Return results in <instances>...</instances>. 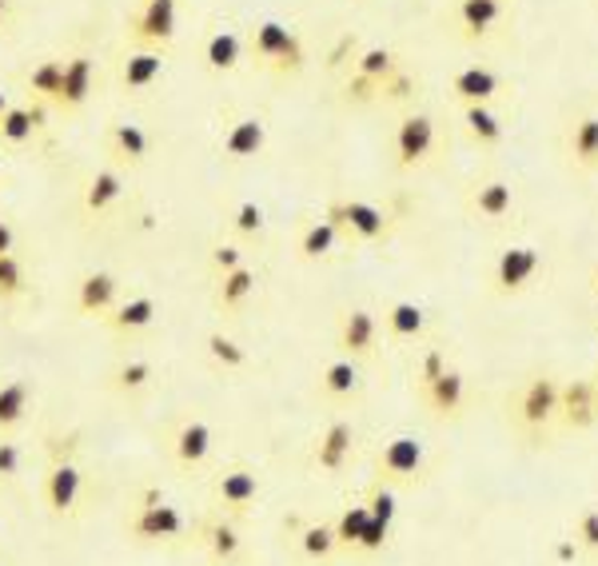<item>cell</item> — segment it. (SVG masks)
Wrapping results in <instances>:
<instances>
[{
    "label": "cell",
    "instance_id": "6da1fadb",
    "mask_svg": "<svg viewBox=\"0 0 598 566\" xmlns=\"http://www.w3.org/2000/svg\"><path fill=\"white\" fill-rule=\"evenodd\" d=\"M559 387L562 383L555 375H531V380L519 387V391L507 399V415H511V427L526 439H543V435L555 427L559 419Z\"/></svg>",
    "mask_w": 598,
    "mask_h": 566
},
{
    "label": "cell",
    "instance_id": "7a4b0ae2",
    "mask_svg": "<svg viewBox=\"0 0 598 566\" xmlns=\"http://www.w3.org/2000/svg\"><path fill=\"white\" fill-rule=\"evenodd\" d=\"M124 535L136 546H160V542H180L188 535V518L180 506H171L160 499V491H148L140 503L132 506V515L124 518Z\"/></svg>",
    "mask_w": 598,
    "mask_h": 566
},
{
    "label": "cell",
    "instance_id": "3957f363",
    "mask_svg": "<svg viewBox=\"0 0 598 566\" xmlns=\"http://www.w3.org/2000/svg\"><path fill=\"white\" fill-rule=\"evenodd\" d=\"M252 56L276 76L304 73L307 64L304 40L295 37L288 25H280V21H259V25L252 28Z\"/></svg>",
    "mask_w": 598,
    "mask_h": 566
},
{
    "label": "cell",
    "instance_id": "277c9868",
    "mask_svg": "<svg viewBox=\"0 0 598 566\" xmlns=\"http://www.w3.org/2000/svg\"><path fill=\"white\" fill-rule=\"evenodd\" d=\"M428 475V447L416 435H391L376 455V479L387 487H416Z\"/></svg>",
    "mask_w": 598,
    "mask_h": 566
},
{
    "label": "cell",
    "instance_id": "5b68a950",
    "mask_svg": "<svg viewBox=\"0 0 598 566\" xmlns=\"http://www.w3.org/2000/svg\"><path fill=\"white\" fill-rule=\"evenodd\" d=\"M323 220L335 223L340 235H347L355 244H383L391 235V216L367 200H331Z\"/></svg>",
    "mask_w": 598,
    "mask_h": 566
},
{
    "label": "cell",
    "instance_id": "8992f818",
    "mask_svg": "<svg viewBox=\"0 0 598 566\" xmlns=\"http://www.w3.org/2000/svg\"><path fill=\"white\" fill-rule=\"evenodd\" d=\"M538 268H543V252L531 244H511L502 247L499 259H495V271H491V292L499 299L523 296L526 287L538 280Z\"/></svg>",
    "mask_w": 598,
    "mask_h": 566
},
{
    "label": "cell",
    "instance_id": "52a82bcc",
    "mask_svg": "<svg viewBox=\"0 0 598 566\" xmlns=\"http://www.w3.org/2000/svg\"><path fill=\"white\" fill-rule=\"evenodd\" d=\"M212 503H216V511L220 515H247L252 506L259 503V494H264V483H259V475L252 467H244V463H232V467H220L216 471V479H212Z\"/></svg>",
    "mask_w": 598,
    "mask_h": 566
},
{
    "label": "cell",
    "instance_id": "ba28073f",
    "mask_svg": "<svg viewBox=\"0 0 598 566\" xmlns=\"http://www.w3.org/2000/svg\"><path fill=\"white\" fill-rule=\"evenodd\" d=\"M80 494H85V471L76 467V459H52L49 471H44V483H40L44 511L52 518H73L76 506H80Z\"/></svg>",
    "mask_w": 598,
    "mask_h": 566
},
{
    "label": "cell",
    "instance_id": "9c48e42d",
    "mask_svg": "<svg viewBox=\"0 0 598 566\" xmlns=\"http://www.w3.org/2000/svg\"><path fill=\"white\" fill-rule=\"evenodd\" d=\"M391 149H395V168H404V172L428 164V156L435 152V120H431L428 112L404 116L399 128H395V144Z\"/></svg>",
    "mask_w": 598,
    "mask_h": 566
},
{
    "label": "cell",
    "instance_id": "30bf717a",
    "mask_svg": "<svg viewBox=\"0 0 598 566\" xmlns=\"http://www.w3.org/2000/svg\"><path fill=\"white\" fill-rule=\"evenodd\" d=\"M335 347L355 363H371L379 356V320L367 308H347L335 327Z\"/></svg>",
    "mask_w": 598,
    "mask_h": 566
},
{
    "label": "cell",
    "instance_id": "8fae6325",
    "mask_svg": "<svg viewBox=\"0 0 598 566\" xmlns=\"http://www.w3.org/2000/svg\"><path fill=\"white\" fill-rule=\"evenodd\" d=\"M559 423L567 435H583L598 423V399L590 380H567L559 387Z\"/></svg>",
    "mask_w": 598,
    "mask_h": 566
},
{
    "label": "cell",
    "instance_id": "7c38bea8",
    "mask_svg": "<svg viewBox=\"0 0 598 566\" xmlns=\"http://www.w3.org/2000/svg\"><path fill=\"white\" fill-rule=\"evenodd\" d=\"M212 443H216V432H212L208 419L188 415L176 423V432H171V439H168V451L183 471H195L208 463Z\"/></svg>",
    "mask_w": 598,
    "mask_h": 566
},
{
    "label": "cell",
    "instance_id": "4fadbf2b",
    "mask_svg": "<svg viewBox=\"0 0 598 566\" xmlns=\"http://www.w3.org/2000/svg\"><path fill=\"white\" fill-rule=\"evenodd\" d=\"M355 439H359V432H355L352 419H331L311 447V467L323 471V475H340L355 451Z\"/></svg>",
    "mask_w": 598,
    "mask_h": 566
},
{
    "label": "cell",
    "instance_id": "5bb4252c",
    "mask_svg": "<svg viewBox=\"0 0 598 566\" xmlns=\"http://www.w3.org/2000/svg\"><path fill=\"white\" fill-rule=\"evenodd\" d=\"M419 403L428 407L431 419H440V423H459L467 407V375L459 368H447L440 380L419 391Z\"/></svg>",
    "mask_w": 598,
    "mask_h": 566
},
{
    "label": "cell",
    "instance_id": "9a60e30c",
    "mask_svg": "<svg viewBox=\"0 0 598 566\" xmlns=\"http://www.w3.org/2000/svg\"><path fill=\"white\" fill-rule=\"evenodd\" d=\"M176 37V0H144L132 21V40L144 49H164Z\"/></svg>",
    "mask_w": 598,
    "mask_h": 566
},
{
    "label": "cell",
    "instance_id": "2e32d148",
    "mask_svg": "<svg viewBox=\"0 0 598 566\" xmlns=\"http://www.w3.org/2000/svg\"><path fill=\"white\" fill-rule=\"evenodd\" d=\"M120 304V280L112 271H88L76 283V311L85 320H104Z\"/></svg>",
    "mask_w": 598,
    "mask_h": 566
},
{
    "label": "cell",
    "instance_id": "e0dca14e",
    "mask_svg": "<svg viewBox=\"0 0 598 566\" xmlns=\"http://www.w3.org/2000/svg\"><path fill=\"white\" fill-rule=\"evenodd\" d=\"M200 542H204L212 566H232L240 563V554H244V530H240V523H236L232 515L208 518V523L200 527Z\"/></svg>",
    "mask_w": 598,
    "mask_h": 566
},
{
    "label": "cell",
    "instance_id": "ac0fdd59",
    "mask_svg": "<svg viewBox=\"0 0 598 566\" xmlns=\"http://www.w3.org/2000/svg\"><path fill=\"white\" fill-rule=\"evenodd\" d=\"M92 61H88L85 52H76L64 61V76H61V88H56V97H52V108L61 112H80L92 97Z\"/></svg>",
    "mask_w": 598,
    "mask_h": 566
},
{
    "label": "cell",
    "instance_id": "d6986e66",
    "mask_svg": "<svg viewBox=\"0 0 598 566\" xmlns=\"http://www.w3.org/2000/svg\"><path fill=\"white\" fill-rule=\"evenodd\" d=\"M467 211L475 220H487V223H499L507 220L514 211V188L507 180H479L467 196Z\"/></svg>",
    "mask_w": 598,
    "mask_h": 566
},
{
    "label": "cell",
    "instance_id": "ffe728a7",
    "mask_svg": "<svg viewBox=\"0 0 598 566\" xmlns=\"http://www.w3.org/2000/svg\"><path fill=\"white\" fill-rule=\"evenodd\" d=\"M507 4L502 0H459L455 4V25L463 40H483L499 28Z\"/></svg>",
    "mask_w": 598,
    "mask_h": 566
},
{
    "label": "cell",
    "instance_id": "44dd1931",
    "mask_svg": "<svg viewBox=\"0 0 598 566\" xmlns=\"http://www.w3.org/2000/svg\"><path fill=\"white\" fill-rule=\"evenodd\" d=\"M319 395L328 403H352L364 395V375H359V363L355 359H331L328 368L319 371Z\"/></svg>",
    "mask_w": 598,
    "mask_h": 566
},
{
    "label": "cell",
    "instance_id": "7402d4cb",
    "mask_svg": "<svg viewBox=\"0 0 598 566\" xmlns=\"http://www.w3.org/2000/svg\"><path fill=\"white\" fill-rule=\"evenodd\" d=\"M156 316H160L156 299L152 296H132V299H124V304H116V308L104 316V327H109L112 335L128 339V335L148 332V327L156 323Z\"/></svg>",
    "mask_w": 598,
    "mask_h": 566
},
{
    "label": "cell",
    "instance_id": "603a6c76",
    "mask_svg": "<svg viewBox=\"0 0 598 566\" xmlns=\"http://www.w3.org/2000/svg\"><path fill=\"white\" fill-rule=\"evenodd\" d=\"M502 92V76L491 73V68H483V64H471V68H459V73L451 76V97L459 100V104H491V100Z\"/></svg>",
    "mask_w": 598,
    "mask_h": 566
},
{
    "label": "cell",
    "instance_id": "cb8c5ba5",
    "mask_svg": "<svg viewBox=\"0 0 598 566\" xmlns=\"http://www.w3.org/2000/svg\"><path fill=\"white\" fill-rule=\"evenodd\" d=\"M268 144V124L259 120V116H244V120H232L228 124V132L220 140V152L228 160H252L259 156Z\"/></svg>",
    "mask_w": 598,
    "mask_h": 566
},
{
    "label": "cell",
    "instance_id": "d4e9b609",
    "mask_svg": "<svg viewBox=\"0 0 598 566\" xmlns=\"http://www.w3.org/2000/svg\"><path fill=\"white\" fill-rule=\"evenodd\" d=\"M152 380H156V363L144 356H128L109 371L104 387L112 395H120V399H136V395H144L152 387Z\"/></svg>",
    "mask_w": 598,
    "mask_h": 566
},
{
    "label": "cell",
    "instance_id": "484cf974",
    "mask_svg": "<svg viewBox=\"0 0 598 566\" xmlns=\"http://www.w3.org/2000/svg\"><path fill=\"white\" fill-rule=\"evenodd\" d=\"M164 76V52L160 49H140V52H128L120 64V85L124 92H144L152 88Z\"/></svg>",
    "mask_w": 598,
    "mask_h": 566
},
{
    "label": "cell",
    "instance_id": "4316f807",
    "mask_svg": "<svg viewBox=\"0 0 598 566\" xmlns=\"http://www.w3.org/2000/svg\"><path fill=\"white\" fill-rule=\"evenodd\" d=\"M567 152H571V160L578 172H598V116L595 112H583V116L571 124Z\"/></svg>",
    "mask_w": 598,
    "mask_h": 566
},
{
    "label": "cell",
    "instance_id": "83f0119b",
    "mask_svg": "<svg viewBox=\"0 0 598 566\" xmlns=\"http://www.w3.org/2000/svg\"><path fill=\"white\" fill-rule=\"evenodd\" d=\"M383 332L391 335V339H419V335L428 332V311L419 308L416 299H395V304H387L383 308Z\"/></svg>",
    "mask_w": 598,
    "mask_h": 566
},
{
    "label": "cell",
    "instance_id": "f1b7e54d",
    "mask_svg": "<svg viewBox=\"0 0 598 566\" xmlns=\"http://www.w3.org/2000/svg\"><path fill=\"white\" fill-rule=\"evenodd\" d=\"M463 132L471 136V144H479V149H499L502 136H507V124H502V116L491 104H467Z\"/></svg>",
    "mask_w": 598,
    "mask_h": 566
},
{
    "label": "cell",
    "instance_id": "f546056e",
    "mask_svg": "<svg viewBox=\"0 0 598 566\" xmlns=\"http://www.w3.org/2000/svg\"><path fill=\"white\" fill-rule=\"evenodd\" d=\"M256 268H247V263H240V268L224 271L220 283H216V308L220 311H240L247 304V299L256 296Z\"/></svg>",
    "mask_w": 598,
    "mask_h": 566
},
{
    "label": "cell",
    "instance_id": "4dcf8cb0",
    "mask_svg": "<svg viewBox=\"0 0 598 566\" xmlns=\"http://www.w3.org/2000/svg\"><path fill=\"white\" fill-rule=\"evenodd\" d=\"M28 407H33V387L25 380L0 383V435H13L28 419Z\"/></svg>",
    "mask_w": 598,
    "mask_h": 566
},
{
    "label": "cell",
    "instance_id": "1f68e13d",
    "mask_svg": "<svg viewBox=\"0 0 598 566\" xmlns=\"http://www.w3.org/2000/svg\"><path fill=\"white\" fill-rule=\"evenodd\" d=\"M120 196H124L120 172H116V168H100V172L88 176L85 184V211L88 216H100V211H109Z\"/></svg>",
    "mask_w": 598,
    "mask_h": 566
},
{
    "label": "cell",
    "instance_id": "d6a6232c",
    "mask_svg": "<svg viewBox=\"0 0 598 566\" xmlns=\"http://www.w3.org/2000/svg\"><path fill=\"white\" fill-rule=\"evenodd\" d=\"M109 149L116 160L132 164V168H140V164L148 160V132L140 128V124H112L109 132Z\"/></svg>",
    "mask_w": 598,
    "mask_h": 566
},
{
    "label": "cell",
    "instance_id": "836d02e7",
    "mask_svg": "<svg viewBox=\"0 0 598 566\" xmlns=\"http://www.w3.org/2000/svg\"><path fill=\"white\" fill-rule=\"evenodd\" d=\"M37 128H44V104H33V108H9L4 116H0V144H28Z\"/></svg>",
    "mask_w": 598,
    "mask_h": 566
},
{
    "label": "cell",
    "instance_id": "e575fe53",
    "mask_svg": "<svg viewBox=\"0 0 598 566\" xmlns=\"http://www.w3.org/2000/svg\"><path fill=\"white\" fill-rule=\"evenodd\" d=\"M335 244H340V228H335L331 220H316V223H307L304 232H300V244H295V252H300V259L316 263V259H328L331 252H335Z\"/></svg>",
    "mask_w": 598,
    "mask_h": 566
},
{
    "label": "cell",
    "instance_id": "d590c367",
    "mask_svg": "<svg viewBox=\"0 0 598 566\" xmlns=\"http://www.w3.org/2000/svg\"><path fill=\"white\" fill-rule=\"evenodd\" d=\"M340 551V542H335V527L331 523H307L300 530V554H304L307 563H328L335 558Z\"/></svg>",
    "mask_w": 598,
    "mask_h": 566
},
{
    "label": "cell",
    "instance_id": "8d00e7d4",
    "mask_svg": "<svg viewBox=\"0 0 598 566\" xmlns=\"http://www.w3.org/2000/svg\"><path fill=\"white\" fill-rule=\"evenodd\" d=\"M240 56H244V40L236 33H212L208 44H204V64L212 73H232Z\"/></svg>",
    "mask_w": 598,
    "mask_h": 566
},
{
    "label": "cell",
    "instance_id": "74e56055",
    "mask_svg": "<svg viewBox=\"0 0 598 566\" xmlns=\"http://www.w3.org/2000/svg\"><path fill=\"white\" fill-rule=\"evenodd\" d=\"M61 76H64V61H40L37 68H28L25 76V88L28 97L37 100V104H52V97H56V88H61Z\"/></svg>",
    "mask_w": 598,
    "mask_h": 566
},
{
    "label": "cell",
    "instance_id": "f35d334b",
    "mask_svg": "<svg viewBox=\"0 0 598 566\" xmlns=\"http://www.w3.org/2000/svg\"><path fill=\"white\" fill-rule=\"evenodd\" d=\"M204 351H208L212 363H216V368H224V371H244L247 368L244 344H236L232 335L208 332V335H204Z\"/></svg>",
    "mask_w": 598,
    "mask_h": 566
},
{
    "label": "cell",
    "instance_id": "ab89813d",
    "mask_svg": "<svg viewBox=\"0 0 598 566\" xmlns=\"http://www.w3.org/2000/svg\"><path fill=\"white\" fill-rule=\"evenodd\" d=\"M395 68H399V64H395V52L383 49V44H371V49H364L355 56V76H364V80H371V85L379 88H383V80H387Z\"/></svg>",
    "mask_w": 598,
    "mask_h": 566
},
{
    "label": "cell",
    "instance_id": "60d3db41",
    "mask_svg": "<svg viewBox=\"0 0 598 566\" xmlns=\"http://www.w3.org/2000/svg\"><path fill=\"white\" fill-rule=\"evenodd\" d=\"M367 518H371L367 503H352L340 518H335V523H331V527H335V542H340V551H355V546H359Z\"/></svg>",
    "mask_w": 598,
    "mask_h": 566
},
{
    "label": "cell",
    "instance_id": "b9f144b4",
    "mask_svg": "<svg viewBox=\"0 0 598 566\" xmlns=\"http://www.w3.org/2000/svg\"><path fill=\"white\" fill-rule=\"evenodd\" d=\"M28 292V275H25V263L9 252L0 256V304H13Z\"/></svg>",
    "mask_w": 598,
    "mask_h": 566
},
{
    "label": "cell",
    "instance_id": "7bdbcfd3",
    "mask_svg": "<svg viewBox=\"0 0 598 566\" xmlns=\"http://www.w3.org/2000/svg\"><path fill=\"white\" fill-rule=\"evenodd\" d=\"M232 228H236V235L256 240V235H264V228H268V216H264V208H259L256 200H244V204L232 211Z\"/></svg>",
    "mask_w": 598,
    "mask_h": 566
},
{
    "label": "cell",
    "instance_id": "ee69618b",
    "mask_svg": "<svg viewBox=\"0 0 598 566\" xmlns=\"http://www.w3.org/2000/svg\"><path fill=\"white\" fill-rule=\"evenodd\" d=\"M25 467V447L13 435H0V483H16Z\"/></svg>",
    "mask_w": 598,
    "mask_h": 566
},
{
    "label": "cell",
    "instance_id": "f6af8a7d",
    "mask_svg": "<svg viewBox=\"0 0 598 566\" xmlns=\"http://www.w3.org/2000/svg\"><path fill=\"white\" fill-rule=\"evenodd\" d=\"M574 539L586 554H598V506H583L578 518H574Z\"/></svg>",
    "mask_w": 598,
    "mask_h": 566
},
{
    "label": "cell",
    "instance_id": "bcb514c9",
    "mask_svg": "<svg viewBox=\"0 0 598 566\" xmlns=\"http://www.w3.org/2000/svg\"><path fill=\"white\" fill-rule=\"evenodd\" d=\"M451 368L447 363V351H440V347H431V351H423V359H419V368H416V391H423L428 383H435L443 375V371Z\"/></svg>",
    "mask_w": 598,
    "mask_h": 566
},
{
    "label": "cell",
    "instance_id": "7dc6e473",
    "mask_svg": "<svg viewBox=\"0 0 598 566\" xmlns=\"http://www.w3.org/2000/svg\"><path fill=\"white\" fill-rule=\"evenodd\" d=\"M387 539H391V523H383V518H367L364 539H359L355 551L359 554H379L383 546H387Z\"/></svg>",
    "mask_w": 598,
    "mask_h": 566
},
{
    "label": "cell",
    "instance_id": "c3c4849f",
    "mask_svg": "<svg viewBox=\"0 0 598 566\" xmlns=\"http://www.w3.org/2000/svg\"><path fill=\"white\" fill-rule=\"evenodd\" d=\"M240 263H244V247L240 244H216L212 247V268H216V275L240 268Z\"/></svg>",
    "mask_w": 598,
    "mask_h": 566
},
{
    "label": "cell",
    "instance_id": "681fc988",
    "mask_svg": "<svg viewBox=\"0 0 598 566\" xmlns=\"http://www.w3.org/2000/svg\"><path fill=\"white\" fill-rule=\"evenodd\" d=\"M379 92V85H371V80H364V76H355V80H347V100H371Z\"/></svg>",
    "mask_w": 598,
    "mask_h": 566
},
{
    "label": "cell",
    "instance_id": "f907efd6",
    "mask_svg": "<svg viewBox=\"0 0 598 566\" xmlns=\"http://www.w3.org/2000/svg\"><path fill=\"white\" fill-rule=\"evenodd\" d=\"M16 247V228L9 220H0V256H9Z\"/></svg>",
    "mask_w": 598,
    "mask_h": 566
},
{
    "label": "cell",
    "instance_id": "816d5d0a",
    "mask_svg": "<svg viewBox=\"0 0 598 566\" xmlns=\"http://www.w3.org/2000/svg\"><path fill=\"white\" fill-rule=\"evenodd\" d=\"M590 292H595V296H598V263H595V268H590Z\"/></svg>",
    "mask_w": 598,
    "mask_h": 566
},
{
    "label": "cell",
    "instance_id": "f5cc1de1",
    "mask_svg": "<svg viewBox=\"0 0 598 566\" xmlns=\"http://www.w3.org/2000/svg\"><path fill=\"white\" fill-rule=\"evenodd\" d=\"M13 108V104H9V97H4V92H0V116H4V112Z\"/></svg>",
    "mask_w": 598,
    "mask_h": 566
},
{
    "label": "cell",
    "instance_id": "db71d44e",
    "mask_svg": "<svg viewBox=\"0 0 598 566\" xmlns=\"http://www.w3.org/2000/svg\"><path fill=\"white\" fill-rule=\"evenodd\" d=\"M4 16H9V0H0V25H4Z\"/></svg>",
    "mask_w": 598,
    "mask_h": 566
},
{
    "label": "cell",
    "instance_id": "11a10c76",
    "mask_svg": "<svg viewBox=\"0 0 598 566\" xmlns=\"http://www.w3.org/2000/svg\"><path fill=\"white\" fill-rule=\"evenodd\" d=\"M590 383H595V399H598V375H595V380H590Z\"/></svg>",
    "mask_w": 598,
    "mask_h": 566
}]
</instances>
